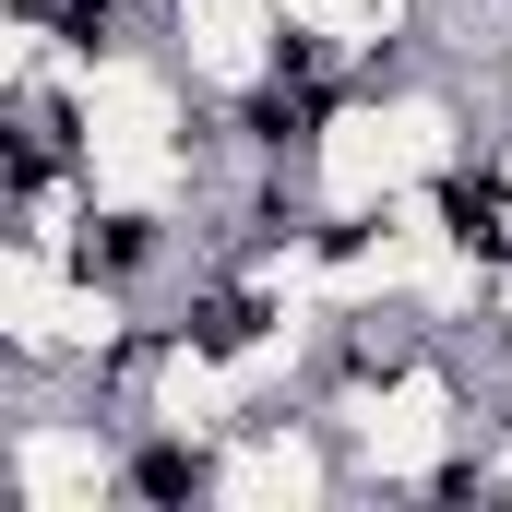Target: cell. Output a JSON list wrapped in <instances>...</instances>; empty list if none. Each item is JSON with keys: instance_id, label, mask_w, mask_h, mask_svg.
<instances>
[{"instance_id": "obj_2", "label": "cell", "mask_w": 512, "mask_h": 512, "mask_svg": "<svg viewBox=\"0 0 512 512\" xmlns=\"http://www.w3.org/2000/svg\"><path fill=\"white\" fill-rule=\"evenodd\" d=\"M143 36L203 84V96H251L286 72V0H155Z\"/></svg>"}, {"instance_id": "obj_1", "label": "cell", "mask_w": 512, "mask_h": 512, "mask_svg": "<svg viewBox=\"0 0 512 512\" xmlns=\"http://www.w3.org/2000/svg\"><path fill=\"white\" fill-rule=\"evenodd\" d=\"M334 501H358V477H346V441L322 405H251L215 441L203 512H334Z\"/></svg>"}]
</instances>
